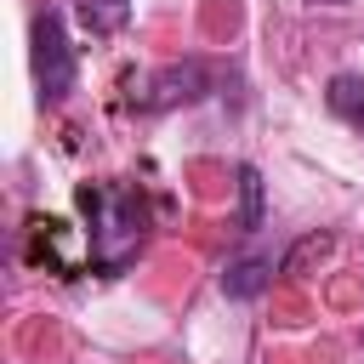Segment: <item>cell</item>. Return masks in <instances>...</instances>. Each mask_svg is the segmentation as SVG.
Listing matches in <instances>:
<instances>
[{
    "label": "cell",
    "mask_w": 364,
    "mask_h": 364,
    "mask_svg": "<svg viewBox=\"0 0 364 364\" xmlns=\"http://www.w3.org/2000/svg\"><path fill=\"white\" fill-rule=\"evenodd\" d=\"M80 210L91 216V262L102 273H119L148 239L142 193H131V188H80Z\"/></svg>",
    "instance_id": "1"
},
{
    "label": "cell",
    "mask_w": 364,
    "mask_h": 364,
    "mask_svg": "<svg viewBox=\"0 0 364 364\" xmlns=\"http://www.w3.org/2000/svg\"><path fill=\"white\" fill-rule=\"evenodd\" d=\"M34 85H40V102H63L74 91V46L63 28V11L34 17Z\"/></svg>",
    "instance_id": "2"
},
{
    "label": "cell",
    "mask_w": 364,
    "mask_h": 364,
    "mask_svg": "<svg viewBox=\"0 0 364 364\" xmlns=\"http://www.w3.org/2000/svg\"><path fill=\"white\" fill-rule=\"evenodd\" d=\"M210 91V68L199 63V57H188V63H171V68H159L154 80H142V91L131 97L142 114H165V108H176V102H199Z\"/></svg>",
    "instance_id": "3"
},
{
    "label": "cell",
    "mask_w": 364,
    "mask_h": 364,
    "mask_svg": "<svg viewBox=\"0 0 364 364\" xmlns=\"http://www.w3.org/2000/svg\"><path fill=\"white\" fill-rule=\"evenodd\" d=\"M267 284H273V262L267 256H245V262H233L222 273V296H233V301H256Z\"/></svg>",
    "instance_id": "4"
},
{
    "label": "cell",
    "mask_w": 364,
    "mask_h": 364,
    "mask_svg": "<svg viewBox=\"0 0 364 364\" xmlns=\"http://www.w3.org/2000/svg\"><path fill=\"white\" fill-rule=\"evenodd\" d=\"M324 102L336 119H347L353 131H364V74H336L324 85Z\"/></svg>",
    "instance_id": "5"
},
{
    "label": "cell",
    "mask_w": 364,
    "mask_h": 364,
    "mask_svg": "<svg viewBox=\"0 0 364 364\" xmlns=\"http://www.w3.org/2000/svg\"><path fill=\"white\" fill-rule=\"evenodd\" d=\"M336 250V233H307V239H296L290 250H284V262H279V273H307L313 262H324Z\"/></svg>",
    "instance_id": "6"
},
{
    "label": "cell",
    "mask_w": 364,
    "mask_h": 364,
    "mask_svg": "<svg viewBox=\"0 0 364 364\" xmlns=\"http://www.w3.org/2000/svg\"><path fill=\"white\" fill-rule=\"evenodd\" d=\"M239 228H262V171L256 165H239Z\"/></svg>",
    "instance_id": "7"
},
{
    "label": "cell",
    "mask_w": 364,
    "mask_h": 364,
    "mask_svg": "<svg viewBox=\"0 0 364 364\" xmlns=\"http://www.w3.org/2000/svg\"><path fill=\"white\" fill-rule=\"evenodd\" d=\"M80 17H85L91 34H114L131 17V0H80Z\"/></svg>",
    "instance_id": "8"
},
{
    "label": "cell",
    "mask_w": 364,
    "mask_h": 364,
    "mask_svg": "<svg viewBox=\"0 0 364 364\" xmlns=\"http://www.w3.org/2000/svg\"><path fill=\"white\" fill-rule=\"evenodd\" d=\"M324 6H341V0H324Z\"/></svg>",
    "instance_id": "9"
}]
</instances>
